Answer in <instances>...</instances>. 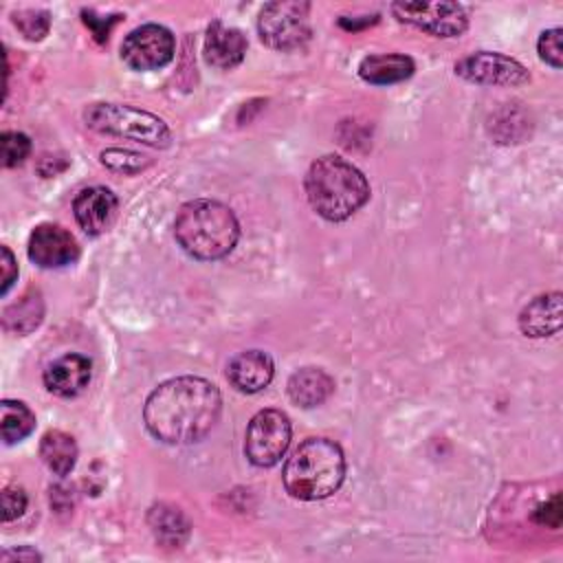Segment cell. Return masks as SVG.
Segmentation results:
<instances>
[{
    "label": "cell",
    "mask_w": 563,
    "mask_h": 563,
    "mask_svg": "<svg viewBox=\"0 0 563 563\" xmlns=\"http://www.w3.org/2000/svg\"><path fill=\"white\" fill-rule=\"evenodd\" d=\"M220 389L200 376H176L161 383L145 400L143 422L165 444H194L218 422Z\"/></svg>",
    "instance_id": "1"
},
{
    "label": "cell",
    "mask_w": 563,
    "mask_h": 563,
    "mask_svg": "<svg viewBox=\"0 0 563 563\" xmlns=\"http://www.w3.org/2000/svg\"><path fill=\"white\" fill-rule=\"evenodd\" d=\"M310 207L328 222H343L369 198V183L358 167L336 154L317 158L303 180Z\"/></svg>",
    "instance_id": "2"
},
{
    "label": "cell",
    "mask_w": 563,
    "mask_h": 563,
    "mask_svg": "<svg viewBox=\"0 0 563 563\" xmlns=\"http://www.w3.org/2000/svg\"><path fill=\"white\" fill-rule=\"evenodd\" d=\"M174 235L189 257L213 262L235 249L240 240V222L227 205L198 198L185 202L176 213Z\"/></svg>",
    "instance_id": "3"
},
{
    "label": "cell",
    "mask_w": 563,
    "mask_h": 563,
    "mask_svg": "<svg viewBox=\"0 0 563 563\" xmlns=\"http://www.w3.org/2000/svg\"><path fill=\"white\" fill-rule=\"evenodd\" d=\"M284 488L301 501L325 499L339 490L345 477V455L334 440H303L284 466Z\"/></svg>",
    "instance_id": "4"
},
{
    "label": "cell",
    "mask_w": 563,
    "mask_h": 563,
    "mask_svg": "<svg viewBox=\"0 0 563 563\" xmlns=\"http://www.w3.org/2000/svg\"><path fill=\"white\" fill-rule=\"evenodd\" d=\"M84 121L95 132L139 141L150 147H169L172 143V130L161 117L132 106L92 103L84 110Z\"/></svg>",
    "instance_id": "5"
},
{
    "label": "cell",
    "mask_w": 563,
    "mask_h": 563,
    "mask_svg": "<svg viewBox=\"0 0 563 563\" xmlns=\"http://www.w3.org/2000/svg\"><path fill=\"white\" fill-rule=\"evenodd\" d=\"M260 40L275 51H295L310 40V4L303 0H275L257 18Z\"/></svg>",
    "instance_id": "6"
},
{
    "label": "cell",
    "mask_w": 563,
    "mask_h": 563,
    "mask_svg": "<svg viewBox=\"0 0 563 563\" xmlns=\"http://www.w3.org/2000/svg\"><path fill=\"white\" fill-rule=\"evenodd\" d=\"M292 427L282 409L257 411L244 435V455L253 466L268 468L275 466L290 446Z\"/></svg>",
    "instance_id": "7"
},
{
    "label": "cell",
    "mask_w": 563,
    "mask_h": 563,
    "mask_svg": "<svg viewBox=\"0 0 563 563\" xmlns=\"http://www.w3.org/2000/svg\"><path fill=\"white\" fill-rule=\"evenodd\" d=\"M391 13L435 37H460L468 26V15L460 2H394Z\"/></svg>",
    "instance_id": "8"
},
{
    "label": "cell",
    "mask_w": 563,
    "mask_h": 563,
    "mask_svg": "<svg viewBox=\"0 0 563 563\" xmlns=\"http://www.w3.org/2000/svg\"><path fill=\"white\" fill-rule=\"evenodd\" d=\"M174 35L161 24H141L121 42V59L134 70H156L174 57Z\"/></svg>",
    "instance_id": "9"
},
{
    "label": "cell",
    "mask_w": 563,
    "mask_h": 563,
    "mask_svg": "<svg viewBox=\"0 0 563 563\" xmlns=\"http://www.w3.org/2000/svg\"><path fill=\"white\" fill-rule=\"evenodd\" d=\"M455 73L462 79L482 86H521L530 79L523 64L495 51H477L462 57L455 64Z\"/></svg>",
    "instance_id": "10"
},
{
    "label": "cell",
    "mask_w": 563,
    "mask_h": 563,
    "mask_svg": "<svg viewBox=\"0 0 563 563\" xmlns=\"http://www.w3.org/2000/svg\"><path fill=\"white\" fill-rule=\"evenodd\" d=\"M29 260L40 268H62L79 257V244L70 231L59 224H37L26 246Z\"/></svg>",
    "instance_id": "11"
},
{
    "label": "cell",
    "mask_w": 563,
    "mask_h": 563,
    "mask_svg": "<svg viewBox=\"0 0 563 563\" xmlns=\"http://www.w3.org/2000/svg\"><path fill=\"white\" fill-rule=\"evenodd\" d=\"M117 209H119L117 196L110 189L99 185L81 189L73 200L75 220L88 235H99L108 231L117 218Z\"/></svg>",
    "instance_id": "12"
},
{
    "label": "cell",
    "mask_w": 563,
    "mask_h": 563,
    "mask_svg": "<svg viewBox=\"0 0 563 563\" xmlns=\"http://www.w3.org/2000/svg\"><path fill=\"white\" fill-rule=\"evenodd\" d=\"M90 376H92L90 358L84 354L68 352L55 358L53 363H48L42 378H44V387L51 394L59 398H75L88 387Z\"/></svg>",
    "instance_id": "13"
},
{
    "label": "cell",
    "mask_w": 563,
    "mask_h": 563,
    "mask_svg": "<svg viewBox=\"0 0 563 563\" xmlns=\"http://www.w3.org/2000/svg\"><path fill=\"white\" fill-rule=\"evenodd\" d=\"M275 376V363L264 350H244L227 365V380L242 394H255L268 387Z\"/></svg>",
    "instance_id": "14"
},
{
    "label": "cell",
    "mask_w": 563,
    "mask_h": 563,
    "mask_svg": "<svg viewBox=\"0 0 563 563\" xmlns=\"http://www.w3.org/2000/svg\"><path fill=\"white\" fill-rule=\"evenodd\" d=\"M246 46H249L246 37L240 29L224 26L220 20H216L207 26L205 46H202L205 62L213 68L231 70L244 59Z\"/></svg>",
    "instance_id": "15"
},
{
    "label": "cell",
    "mask_w": 563,
    "mask_h": 563,
    "mask_svg": "<svg viewBox=\"0 0 563 563\" xmlns=\"http://www.w3.org/2000/svg\"><path fill=\"white\" fill-rule=\"evenodd\" d=\"M519 330L530 339L552 336L561 330L563 312H561V292H545L526 303L519 312Z\"/></svg>",
    "instance_id": "16"
},
{
    "label": "cell",
    "mask_w": 563,
    "mask_h": 563,
    "mask_svg": "<svg viewBox=\"0 0 563 563\" xmlns=\"http://www.w3.org/2000/svg\"><path fill=\"white\" fill-rule=\"evenodd\" d=\"M286 389L295 405L310 409L330 398V394L334 391V380L321 367H301L290 374Z\"/></svg>",
    "instance_id": "17"
},
{
    "label": "cell",
    "mask_w": 563,
    "mask_h": 563,
    "mask_svg": "<svg viewBox=\"0 0 563 563\" xmlns=\"http://www.w3.org/2000/svg\"><path fill=\"white\" fill-rule=\"evenodd\" d=\"M416 70V64L411 57L400 55V53H378V55H367L358 64V75L367 84L374 86H389L405 81L411 77Z\"/></svg>",
    "instance_id": "18"
},
{
    "label": "cell",
    "mask_w": 563,
    "mask_h": 563,
    "mask_svg": "<svg viewBox=\"0 0 563 563\" xmlns=\"http://www.w3.org/2000/svg\"><path fill=\"white\" fill-rule=\"evenodd\" d=\"M77 442L70 433L62 429H51L40 440V455L48 471L64 477L75 468L77 462Z\"/></svg>",
    "instance_id": "19"
},
{
    "label": "cell",
    "mask_w": 563,
    "mask_h": 563,
    "mask_svg": "<svg viewBox=\"0 0 563 563\" xmlns=\"http://www.w3.org/2000/svg\"><path fill=\"white\" fill-rule=\"evenodd\" d=\"M147 521H150V528H152L156 541H161L163 545L178 548L189 534L187 517L176 506H169V504L152 506Z\"/></svg>",
    "instance_id": "20"
},
{
    "label": "cell",
    "mask_w": 563,
    "mask_h": 563,
    "mask_svg": "<svg viewBox=\"0 0 563 563\" xmlns=\"http://www.w3.org/2000/svg\"><path fill=\"white\" fill-rule=\"evenodd\" d=\"M44 317V301L40 290H26L15 303H11L2 314V325L9 332L26 334L40 325Z\"/></svg>",
    "instance_id": "21"
},
{
    "label": "cell",
    "mask_w": 563,
    "mask_h": 563,
    "mask_svg": "<svg viewBox=\"0 0 563 563\" xmlns=\"http://www.w3.org/2000/svg\"><path fill=\"white\" fill-rule=\"evenodd\" d=\"M0 411H2L0 431H2L4 444H15L26 435H31V431L35 429V413L26 402L4 398L0 405Z\"/></svg>",
    "instance_id": "22"
},
{
    "label": "cell",
    "mask_w": 563,
    "mask_h": 563,
    "mask_svg": "<svg viewBox=\"0 0 563 563\" xmlns=\"http://www.w3.org/2000/svg\"><path fill=\"white\" fill-rule=\"evenodd\" d=\"M11 20L18 26V31L31 42H40L51 29V13L44 9H22L15 11Z\"/></svg>",
    "instance_id": "23"
},
{
    "label": "cell",
    "mask_w": 563,
    "mask_h": 563,
    "mask_svg": "<svg viewBox=\"0 0 563 563\" xmlns=\"http://www.w3.org/2000/svg\"><path fill=\"white\" fill-rule=\"evenodd\" d=\"M101 163L112 169V172H121V174H136L143 167L150 165L147 156L132 152V150H121V147H108L101 152Z\"/></svg>",
    "instance_id": "24"
},
{
    "label": "cell",
    "mask_w": 563,
    "mask_h": 563,
    "mask_svg": "<svg viewBox=\"0 0 563 563\" xmlns=\"http://www.w3.org/2000/svg\"><path fill=\"white\" fill-rule=\"evenodd\" d=\"M0 147H2V165L4 167H18L31 154V139L22 132L7 130L0 136Z\"/></svg>",
    "instance_id": "25"
},
{
    "label": "cell",
    "mask_w": 563,
    "mask_h": 563,
    "mask_svg": "<svg viewBox=\"0 0 563 563\" xmlns=\"http://www.w3.org/2000/svg\"><path fill=\"white\" fill-rule=\"evenodd\" d=\"M561 37H563V31L559 26L554 29H548L539 35L537 40V53L539 57L550 64L552 68H561L563 66V44H561Z\"/></svg>",
    "instance_id": "26"
},
{
    "label": "cell",
    "mask_w": 563,
    "mask_h": 563,
    "mask_svg": "<svg viewBox=\"0 0 563 563\" xmlns=\"http://www.w3.org/2000/svg\"><path fill=\"white\" fill-rule=\"evenodd\" d=\"M26 493L20 486H7L2 490V521H13L26 510Z\"/></svg>",
    "instance_id": "27"
},
{
    "label": "cell",
    "mask_w": 563,
    "mask_h": 563,
    "mask_svg": "<svg viewBox=\"0 0 563 563\" xmlns=\"http://www.w3.org/2000/svg\"><path fill=\"white\" fill-rule=\"evenodd\" d=\"M532 519L541 526H550V528H559L561 526V497L554 495L550 501L541 504L534 512Z\"/></svg>",
    "instance_id": "28"
},
{
    "label": "cell",
    "mask_w": 563,
    "mask_h": 563,
    "mask_svg": "<svg viewBox=\"0 0 563 563\" xmlns=\"http://www.w3.org/2000/svg\"><path fill=\"white\" fill-rule=\"evenodd\" d=\"M121 15H112V18H97L92 11H84V22L86 26L92 29V35L97 42H103L108 40V33H110V26L119 20Z\"/></svg>",
    "instance_id": "29"
},
{
    "label": "cell",
    "mask_w": 563,
    "mask_h": 563,
    "mask_svg": "<svg viewBox=\"0 0 563 563\" xmlns=\"http://www.w3.org/2000/svg\"><path fill=\"white\" fill-rule=\"evenodd\" d=\"M0 251H2V295H7L11 284L18 277V264H15V257L9 251V246H2Z\"/></svg>",
    "instance_id": "30"
},
{
    "label": "cell",
    "mask_w": 563,
    "mask_h": 563,
    "mask_svg": "<svg viewBox=\"0 0 563 563\" xmlns=\"http://www.w3.org/2000/svg\"><path fill=\"white\" fill-rule=\"evenodd\" d=\"M11 559H18V561H42V554H37V552L31 550V548L7 550V552L2 554V561H11Z\"/></svg>",
    "instance_id": "31"
}]
</instances>
